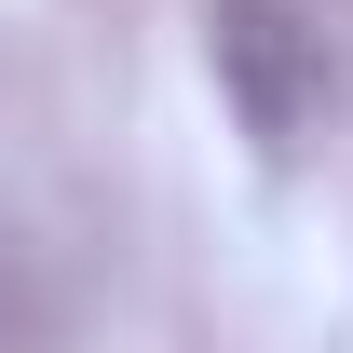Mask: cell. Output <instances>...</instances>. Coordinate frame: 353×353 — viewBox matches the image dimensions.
<instances>
[{"mask_svg": "<svg viewBox=\"0 0 353 353\" xmlns=\"http://www.w3.org/2000/svg\"><path fill=\"white\" fill-rule=\"evenodd\" d=\"M218 82H231V109H245L259 150H299L312 109H326V41L285 0H218Z\"/></svg>", "mask_w": 353, "mask_h": 353, "instance_id": "6da1fadb", "label": "cell"}]
</instances>
